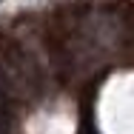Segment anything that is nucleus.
Segmentation results:
<instances>
[{"mask_svg":"<svg viewBox=\"0 0 134 134\" xmlns=\"http://www.w3.org/2000/svg\"><path fill=\"white\" fill-rule=\"evenodd\" d=\"M0 88L12 100H31L40 88L34 60L9 40H0Z\"/></svg>","mask_w":134,"mask_h":134,"instance_id":"f257e3e1","label":"nucleus"},{"mask_svg":"<svg viewBox=\"0 0 134 134\" xmlns=\"http://www.w3.org/2000/svg\"><path fill=\"white\" fill-rule=\"evenodd\" d=\"M0 134H12V120H9V114H0Z\"/></svg>","mask_w":134,"mask_h":134,"instance_id":"f03ea898","label":"nucleus"}]
</instances>
